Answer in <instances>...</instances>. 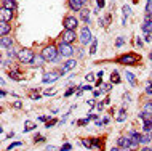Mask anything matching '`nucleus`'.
Listing matches in <instances>:
<instances>
[{
  "label": "nucleus",
  "instance_id": "obj_1",
  "mask_svg": "<svg viewBox=\"0 0 152 151\" xmlns=\"http://www.w3.org/2000/svg\"><path fill=\"white\" fill-rule=\"evenodd\" d=\"M40 56H42V58L47 61V63H55V60L59 56L58 45H53V43L45 45L42 50H40Z\"/></svg>",
  "mask_w": 152,
  "mask_h": 151
},
{
  "label": "nucleus",
  "instance_id": "obj_2",
  "mask_svg": "<svg viewBox=\"0 0 152 151\" xmlns=\"http://www.w3.org/2000/svg\"><path fill=\"white\" fill-rule=\"evenodd\" d=\"M115 63L122 64V66H136V64L141 63V56L136 55V53H125V55L117 56Z\"/></svg>",
  "mask_w": 152,
  "mask_h": 151
},
{
  "label": "nucleus",
  "instance_id": "obj_3",
  "mask_svg": "<svg viewBox=\"0 0 152 151\" xmlns=\"http://www.w3.org/2000/svg\"><path fill=\"white\" fill-rule=\"evenodd\" d=\"M35 52L32 50V48H27L24 47L21 50H18V61L23 64H32L34 63V58H35Z\"/></svg>",
  "mask_w": 152,
  "mask_h": 151
},
{
  "label": "nucleus",
  "instance_id": "obj_4",
  "mask_svg": "<svg viewBox=\"0 0 152 151\" xmlns=\"http://www.w3.org/2000/svg\"><path fill=\"white\" fill-rule=\"evenodd\" d=\"M79 40H80V43H82L83 47L90 45V43L94 40V39H93V34H91V31H90L88 26H83V27H82L80 35H79Z\"/></svg>",
  "mask_w": 152,
  "mask_h": 151
},
{
  "label": "nucleus",
  "instance_id": "obj_5",
  "mask_svg": "<svg viewBox=\"0 0 152 151\" xmlns=\"http://www.w3.org/2000/svg\"><path fill=\"white\" fill-rule=\"evenodd\" d=\"M58 52L63 58H71L75 52V48L72 47V43H66V42H59L58 43Z\"/></svg>",
  "mask_w": 152,
  "mask_h": 151
},
{
  "label": "nucleus",
  "instance_id": "obj_6",
  "mask_svg": "<svg viewBox=\"0 0 152 151\" xmlns=\"http://www.w3.org/2000/svg\"><path fill=\"white\" fill-rule=\"evenodd\" d=\"M64 69H61V71H50V72H45L43 77H42V80H43V84H53L55 80H58L59 77H63L64 76Z\"/></svg>",
  "mask_w": 152,
  "mask_h": 151
},
{
  "label": "nucleus",
  "instance_id": "obj_7",
  "mask_svg": "<svg viewBox=\"0 0 152 151\" xmlns=\"http://www.w3.org/2000/svg\"><path fill=\"white\" fill-rule=\"evenodd\" d=\"M63 26H64V29L75 31L77 27H79V18H75L74 15H67V16H64V19H63Z\"/></svg>",
  "mask_w": 152,
  "mask_h": 151
},
{
  "label": "nucleus",
  "instance_id": "obj_8",
  "mask_svg": "<svg viewBox=\"0 0 152 151\" xmlns=\"http://www.w3.org/2000/svg\"><path fill=\"white\" fill-rule=\"evenodd\" d=\"M61 42H66V43H74L77 39H79V35L75 34V31H71V29H64L61 32Z\"/></svg>",
  "mask_w": 152,
  "mask_h": 151
},
{
  "label": "nucleus",
  "instance_id": "obj_9",
  "mask_svg": "<svg viewBox=\"0 0 152 151\" xmlns=\"http://www.w3.org/2000/svg\"><path fill=\"white\" fill-rule=\"evenodd\" d=\"M88 0H67V8L71 11H82V8H85V3Z\"/></svg>",
  "mask_w": 152,
  "mask_h": 151
},
{
  "label": "nucleus",
  "instance_id": "obj_10",
  "mask_svg": "<svg viewBox=\"0 0 152 151\" xmlns=\"http://www.w3.org/2000/svg\"><path fill=\"white\" fill-rule=\"evenodd\" d=\"M130 140H131V148H136V146L141 143V138H142V133L136 132V130H131V132L128 133Z\"/></svg>",
  "mask_w": 152,
  "mask_h": 151
},
{
  "label": "nucleus",
  "instance_id": "obj_11",
  "mask_svg": "<svg viewBox=\"0 0 152 151\" xmlns=\"http://www.w3.org/2000/svg\"><path fill=\"white\" fill-rule=\"evenodd\" d=\"M13 10H8V8H3L2 7V11H0V21L3 23H11V19H13Z\"/></svg>",
  "mask_w": 152,
  "mask_h": 151
},
{
  "label": "nucleus",
  "instance_id": "obj_12",
  "mask_svg": "<svg viewBox=\"0 0 152 151\" xmlns=\"http://www.w3.org/2000/svg\"><path fill=\"white\" fill-rule=\"evenodd\" d=\"M117 146H120L122 150H130L131 148V140L128 135H122L117 138Z\"/></svg>",
  "mask_w": 152,
  "mask_h": 151
},
{
  "label": "nucleus",
  "instance_id": "obj_13",
  "mask_svg": "<svg viewBox=\"0 0 152 151\" xmlns=\"http://www.w3.org/2000/svg\"><path fill=\"white\" fill-rule=\"evenodd\" d=\"M10 32H11V24L0 21V35H2V37H7V35H10Z\"/></svg>",
  "mask_w": 152,
  "mask_h": 151
},
{
  "label": "nucleus",
  "instance_id": "obj_14",
  "mask_svg": "<svg viewBox=\"0 0 152 151\" xmlns=\"http://www.w3.org/2000/svg\"><path fill=\"white\" fill-rule=\"evenodd\" d=\"M8 76H10V79H11V80H16V82L23 80V72L19 71V69H10Z\"/></svg>",
  "mask_w": 152,
  "mask_h": 151
},
{
  "label": "nucleus",
  "instance_id": "obj_15",
  "mask_svg": "<svg viewBox=\"0 0 152 151\" xmlns=\"http://www.w3.org/2000/svg\"><path fill=\"white\" fill-rule=\"evenodd\" d=\"M2 48L3 50H10V48H13V39L10 37V35H7V37H2Z\"/></svg>",
  "mask_w": 152,
  "mask_h": 151
},
{
  "label": "nucleus",
  "instance_id": "obj_16",
  "mask_svg": "<svg viewBox=\"0 0 152 151\" xmlns=\"http://www.w3.org/2000/svg\"><path fill=\"white\" fill-rule=\"evenodd\" d=\"M125 77H126V80L130 82L131 87H136L138 85V80H136V77H134L133 72H130V71H125Z\"/></svg>",
  "mask_w": 152,
  "mask_h": 151
},
{
  "label": "nucleus",
  "instance_id": "obj_17",
  "mask_svg": "<svg viewBox=\"0 0 152 151\" xmlns=\"http://www.w3.org/2000/svg\"><path fill=\"white\" fill-rule=\"evenodd\" d=\"M77 66V60H72V58H69L67 61H66V63L63 64V69L64 71H71V69H74Z\"/></svg>",
  "mask_w": 152,
  "mask_h": 151
},
{
  "label": "nucleus",
  "instance_id": "obj_18",
  "mask_svg": "<svg viewBox=\"0 0 152 151\" xmlns=\"http://www.w3.org/2000/svg\"><path fill=\"white\" fill-rule=\"evenodd\" d=\"M80 19L83 23H90V10L88 8H82V11H80Z\"/></svg>",
  "mask_w": 152,
  "mask_h": 151
},
{
  "label": "nucleus",
  "instance_id": "obj_19",
  "mask_svg": "<svg viewBox=\"0 0 152 151\" xmlns=\"http://www.w3.org/2000/svg\"><path fill=\"white\" fill-rule=\"evenodd\" d=\"M2 7L15 11L16 10V0H5V2H2Z\"/></svg>",
  "mask_w": 152,
  "mask_h": 151
},
{
  "label": "nucleus",
  "instance_id": "obj_20",
  "mask_svg": "<svg viewBox=\"0 0 152 151\" xmlns=\"http://www.w3.org/2000/svg\"><path fill=\"white\" fill-rule=\"evenodd\" d=\"M142 111L149 114V117H152V100L144 101V105H142Z\"/></svg>",
  "mask_w": 152,
  "mask_h": 151
},
{
  "label": "nucleus",
  "instance_id": "obj_21",
  "mask_svg": "<svg viewBox=\"0 0 152 151\" xmlns=\"http://www.w3.org/2000/svg\"><path fill=\"white\" fill-rule=\"evenodd\" d=\"M141 29L144 34H152V23L151 21H144L141 24Z\"/></svg>",
  "mask_w": 152,
  "mask_h": 151
},
{
  "label": "nucleus",
  "instance_id": "obj_22",
  "mask_svg": "<svg viewBox=\"0 0 152 151\" xmlns=\"http://www.w3.org/2000/svg\"><path fill=\"white\" fill-rule=\"evenodd\" d=\"M122 79H120V74H118V71H112V74H110V84H120Z\"/></svg>",
  "mask_w": 152,
  "mask_h": 151
},
{
  "label": "nucleus",
  "instance_id": "obj_23",
  "mask_svg": "<svg viewBox=\"0 0 152 151\" xmlns=\"http://www.w3.org/2000/svg\"><path fill=\"white\" fill-rule=\"evenodd\" d=\"M93 119V114H90L88 117H83V119H79L75 122V125H79V127H83V125H88V122Z\"/></svg>",
  "mask_w": 152,
  "mask_h": 151
},
{
  "label": "nucleus",
  "instance_id": "obj_24",
  "mask_svg": "<svg viewBox=\"0 0 152 151\" xmlns=\"http://www.w3.org/2000/svg\"><path fill=\"white\" fill-rule=\"evenodd\" d=\"M37 127V124L34 121H26L24 122V132H31V130H34Z\"/></svg>",
  "mask_w": 152,
  "mask_h": 151
},
{
  "label": "nucleus",
  "instance_id": "obj_25",
  "mask_svg": "<svg viewBox=\"0 0 152 151\" xmlns=\"http://www.w3.org/2000/svg\"><path fill=\"white\" fill-rule=\"evenodd\" d=\"M115 119H117V122H123V121H126V109H125V108H122L120 111L117 113V117H115Z\"/></svg>",
  "mask_w": 152,
  "mask_h": 151
},
{
  "label": "nucleus",
  "instance_id": "obj_26",
  "mask_svg": "<svg viewBox=\"0 0 152 151\" xmlns=\"http://www.w3.org/2000/svg\"><path fill=\"white\" fill-rule=\"evenodd\" d=\"M142 130L151 133V130H152V119H151V117H149V119H146V121H142Z\"/></svg>",
  "mask_w": 152,
  "mask_h": 151
},
{
  "label": "nucleus",
  "instance_id": "obj_27",
  "mask_svg": "<svg viewBox=\"0 0 152 151\" xmlns=\"http://www.w3.org/2000/svg\"><path fill=\"white\" fill-rule=\"evenodd\" d=\"M91 145L94 150H102V138H91Z\"/></svg>",
  "mask_w": 152,
  "mask_h": 151
},
{
  "label": "nucleus",
  "instance_id": "obj_28",
  "mask_svg": "<svg viewBox=\"0 0 152 151\" xmlns=\"http://www.w3.org/2000/svg\"><path fill=\"white\" fill-rule=\"evenodd\" d=\"M79 88H80V87H69L67 90L64 92V96H66V98H69L71 95H74V93H77V92H79Z\"/></svg>",
  "mask_w": 152,
  "mask_h": 151
},
{
  "label": "nucleus",
  "instance_id": "obj_29",
  "mask_svg": "<svg viewBox=\"0 0 152 151\" xmlns=\"http://www.w3.org/2000/svg\"><path fill=\"white\" fill-rule=\"evenodd\" d=\"M151 138H152V133H149V132H144V133H142V138H141V143L146 146V145L151 141Z\"/></svg>",
  "mask_w": 152,
  "mask_h": 151
},
{
  "label": "nucleus",
  "instance_id": "obj_30",
  "mask_svg": "<svg viewBox=\"0 0 152 151\" xmlns=\"http://www.w3.org/2000/svg\"><path fill=\"white\" fill-rule=\"evenodd\" d=\"M58 122H59V121L56 119V117H50V119H48L47 122H45V127H47V129H51L53 125H56Z\"/></svg>",
  "mask_w": 152,
  "mask_h": 151
},
{
  "label": "nucleus",
  "instance_id": "obj_31",
  "mask_svg": "<svg viewBox=\"0 0 152 151\" xmlns=\"http://www.w3.org/2000/svg\"><path fill=\"white\" fill-rule=\"evenodd\" d=\"M43 63H47V61H45L42 56H35V58H34V63H32V64H35L37 68H40V66H43Z\"/></svg>",
  "mask_w": 152,
  "mask_h": 151
},
{
  "label": "nucleus",
  "instance_id": "obj_32",
  "mask_svg": "<svg viewBox=\"0 0 152 151\" xmlns=\"http://www.w3.org/2000/svg\"><path fill=\"white\" fill-rule=\"evenodd\" d=\"M123 45H125V37H123V35H118L117 40H115V47L120 48V47H123Z\"/></svg>",
  "mask_w": 152,
  "mask_h": 151
},
{
  "label": "nucleus",
  "instance_id": "obj_33",
  "mask_svg": "<svg viewBox=\"0 0 152 151\" xmlns=\"http://www.w3.org/2000/svg\"><path fill=\"white\" fill-rule=\"evenodd\" d=\"M7 56H8V58H10V60H18V53H16L15 50H13V48H10V50H7Z\"/></svg>",
  "mask_w": 152,
  "mask_h": 151
},
{
  "label": "nucleus",
  "instance_id": "obj_34",
  "mask_svg": "<svg viewBox=\"0 0 152 151\" xmlns=\"http://www.w3.org/2000/svg\"><path fill=\"white\" fill-rule=\"evenodd\" d=\"M80 143L83 145L85 148H93V145H91V138H82Z\"/></svg>",
  "mask_w": 152,
  "mask_h": 151
},
{
  "label": "nucleus",
  "instance_id": "obj_35",
  "mask_svg": "<svg viewBox=\"0 0 152 151\" xmlns=\"http://www.w3.org/2000/svg\"><path fill=\"white\" fill-rule=\"evenodd\" d=\"M96 50H98V40L94 39L93 42H91V47H90V55H94V53H96Z\"/></svg>",
  "mask_w": 152,
  "mask_h": 151
},
{
  "label": "nucleus",
  "instance_id": "obj_36",
  "mask_svg": "<svg viewBox=\"0 0 152 151\" xmlns=\"http://www.w3.org/2000/svg\"><path fill=\"white\" fill-rule=\"evenodd\" d=\"M122 11H123V18H128V15L131 13V10H130L128 5H123L122 7Z\"/></svg>",
  "mask_w": 152,
  "mask_h": 151
},
{
  "label": "nucleus",
  "instance_id": "obj_37",
  "mask_svg": "<svg viewBox=\"0 0 152 151\" xmlns=\"http://www.w3.org/2000/svg\"><path fill=\"white\" fill-rule=\"evenodd\" d=\"M42 141H45V137L40 135V133H37V135L34 137V143H42Z\"/></svg>",
  "mask_w": 152,
  "mask_h": 151
},
{
  "label": "nucleus",
  "instance_id": "obj_38",
  "mask_svg": "<svg viewBox=\"0 0 152 151\" xmlns=\"http://www.w3.org/2000/svg\"><path fill=\"white\" fill-rule=\"evenodd\" d=\"M144 92H146V95H151L152 96V80H149V84L146 85V90Z\"/></svg>",
  "mask_w": 152,
  "mask_h": 151
},
{
  "label": "nucleus",
  "instance_id": "obj_39",
  "mask_svg": "<svg viewBox=\"0 0 152 151\" xmlns=\"http://www.w3.org/2000/svg\"><path fill=\"white\" fill-rule=\"evenodd\" d=\"M146 13H152V0H147L146 2Z\"/></svg>",
  "mask_w": 152,
  "mask_h": 151
},
{
  "label": "nucleus",
  "instance_id": "obj_40",
  "mask_svg": "<svg viewBox=\"0 0 152 151\" xmlns=\"http://www.w3.org/2000/svg\"><path fill=\"white\" fill-rule=\"evenodd\" d=\"M18 146H23V141H15V143H11L8 146V151H11L13 148H18Z\"/></svg>",
  "mask_w": 152,
  "mask_h": 151
},
{
  "label": "nucleus",
  "instance_id": "obj_41",
  "mask_svg": "<svg viewBox=\"0 0 152 151\" xmlns=\"http://www.w3.org/2000/svg\"><path fill=\"white\" fill-rule=\"evenodd\" d=\"M71 150H72V145H71V143H64V145L59 148V151H71Z\"/></svg>",
  "mask_w": 152,
  "mask_h": 151
},
{
  "label": "nucleus",
  "instance_id": "obj_42",
  "mask_svg": "<svg viewBox=\"0 0 152 151\" xmlns=\"http://www.w3.org/2000/svg\"><path fill=\"white\" fill-rule=\"evenodd\" d=\"M56 92H58V90H56V88H50V90H48V88H47V90H45L43 92V95H47V96H50V95H55V93Z\"/></svg>",
  "mask_w": 152,
  "mask_h": 151
},
{
  "label": "nucleus",
  "instance_id": "obj_43",
  "mask_svg": "<svg viewBox=\"0 0 152 151\" xmlns=\"http://www.w3.org/2000/svg\"><path fill=\"white\" fill-rule=\"evenodd\" d=\"M13 108H16V109H21V108H23V101H19V100L13 101Z\"/></svg>",
  "mask_w": 152,
  "mask_h": 151
},
{
  "label": "nucleus",
  "instance_id": "obj_44",
  "mask_svg": "<svg viewBox=\"0 0 152 151\" xmlns=\"http://www.w3.org/2000/svg\"><path fill=\"white\" fill-rule=\"evenodd\" d=\"M134 43H136L138 48H142V45H144V42L141 40V37H136V40H134Z\"/></svg>",
  "mask_w": 152,
  "mask_h": 151
},
{
  "label": "nucleus",
  "instance_id": "obj_45",
  "mask_svg": "<svg viewBox=\"0 0 152 151\" xmlns=\"http://www.w3.org/2000/svg\"><path fill=\"white\" fill-rule=\"evenodd\" d=\"M104 3H106V0H96V7L99 8V10H101V8H104Z\"/></svg>",
  "mask_w": 152,
  "mask_h": 151
},
{
  "label": "nucleus",
  "instance_id": "obj_46",
  "mask_svg": "<svg viewBox=\"0 0 152 151\" xmlns=\"http://www.w3.org/2000/svg\"><path fill=\"white\" fill-rule=\"evenodd\" d=\"M112 85H114V84H110V82H109V84H102V88H104V92H109L110 88H112Z\"/></svg>",
  "mask_w": 152,
  "mask_h": 151
},
{
  "label": "nucleus",
  "instance_id": "obj_47",
  "mask_svg": "<svg viewBox=\"0 0 152 151\" xmlns=\"http://www.w3.org/2000/svg\"><path fill=\"white\" fill-rule=\"evenodd\" d=\"M94 77H96V74H93V72H88V74H87V80H88V82H91V80H94Z\"/></svg>",
  "mask_w": 152,
  "mask_h": 151
},
{
  "label": "nucleus",
  "instance_id": "obj_48",
  "mask_svg": "<svg viewBox=\"0 0 152 151\" xmlns=\"http://www.w3.org/2000/svg\"><path fill=\"white\" fill-rule=\"evenodd\" d=\"M144 40H146L147 43L152 42V34H144Z\"/></svg>",
  "mask_w": 152,
  "mask_h": 151
},
{
  "label": "nucleus",
  "instance_id": "obj_49",
  "mask_svg": "<svg viewBox=\"0 0 152 151\" xmlns=\"http://www.w3.org/2000/svg\"><path fill=\"white\" fill-rule=\"evenodd\" d=\"M47 151H59V148H56V146H51V145H47Z\"/></svg>",
  "mask_w": 152,
  "mask_h": 151
},
{
  "label": "nucleus",
  "instance_id": "obj_50",
  "mask_svg": "<svg viewBox=\"0 0 152 151\" xmlns=\"http://www.w3.org/2000/svg\"><path fill=\"white\" fill-rule=\"evenodd\" d=\"M144 21H151L152 23V13H146L144 15Z\"/></svg>",
  "mask_w": 152,
  "mask_h": 151
},
{
  "label": "nucleus",
  "instance_id": "obj_51",
  "mask_svg": "<svg viewBox=\"0 0 152 151\" xmlns=\"http://www.w3.org/2000/svg\"><path fill=\"white\" fill-rule=\"evenodd\" d=\"M106 103H104V101H98V103H96V108L98 109H102V106H104Z\"/></svg>",
  "mask_w": 152,
  "mask_h": 151
},
{
  "label": "nucleus",
  "instance_id": "obj_52",
  "mask_svg": "<svg viewBox=\"0 0 152 151\" xmlns=\"http://www.w3.org/2000/svg\"><path fill=\"white\" fill-rule=\"evenodd\" d=\"M48 119H50V116H40L39 117V121H42V122H47Z\"/></svg>",
  "mask_w": 152,
  "mask_h": 151
},
{
  "label": "nucleus",
  "instance_id": "obj_53",
  "mask_svg": "<svg viewBox=\"0 0 152 151\" xmlns=\"http://www.w3.org/2000/svg\"><path fill=\"white\" fill-rule=\"evenodd\" d=\"M94 124H96V127H102V125H104V122L99 121V119H96V122H94Z\"/></svg>",
  "mask_w": 152,
  "mask_h": 151
},
{
  "label": "nucleus",
  "instance_id": "obj_54",
  "mask_svg": "<svg viewBox=\"0 0 152 151\" xmlns=\"http://www.w3.org/2000/svg\"><path fill=\"white\" fill-rule=\"evenodd\" d=\"M110 151H125V150H122L120 146H114V148H110Z\"/></svg>",
  "mask_w": 152,
  "mask_h": 151
},
{
  "label": "nucleus",
  "instance_id": "obj_55",
  "mask_svg": "<svg viewBox=\"0 0 152 151\" xmlns=\"http://www.w3.org/2000/svg\"><path fill=\"white\" fill-rule=\"evenodd\" d=\"M141 151H152V148H151V146H147V145H146V146H142V150H141Z\"/></svg>",
  "mask_w": 152,
  "mask_h": 151
},
{
  "label": "nucleus",
  "instance_id": "obj_56",
  "mask_svg": "<svg viewBox=\"0 0 152 151\" xmlns=\"http://www.w3.org/2000/svg\"><path fill=\"white\" fill-rule=\"evenodd\" d=\"M101 93H102L101 90H94V92H93V95H94V96H99V95H101Z\"/></svg>",
  "mask_w": 152,
  "mask_h": 151
},
{
  "label": "nucleus",
  "instance_id": "obj_57",
  "mask_svg": "<svg viewBox=\"0 0 152 151\" xmlns=\"http://www.w3.org/2000/svg\"><path fill=\"white\" fill-rule=\"evenodd\" d=\"M88 105H90V108H93V106H96V105H94V100H88Z\"/></svg>",
  "mask_w": 152,
  "mask_h": 151
},
{
  "label": "nucleus",
  "instance_id": "obj_58",
  "mask_svg": "<svg viewBox=\"0 0 152 151\" xmlns=\"http://www.w3.org/2000/svg\"><path fill=\"white\" fill-rule=\"evenodd\" d=\"M109 121H110V119H109V117H107V116H106V117H104V119H102V122H104V124H109Z\"/></svg>",
  "mask_w": 152,
  "mask_h": 151
},
{
  "label": "nucleus",
  "instance_id": "obj_59",
  "mask_svg": "<svg viewBox=\"0 0 152 151\" xmlns=\"http://www.w3.org/2000/svg\"><path fill=\"white\" fill-rule=\"evenodd\" d=\"M149 60H151V61H152V52H151V53H149Z\"/></svg>",
  "mask_w": 152,
  "mask_h": 151
},
{
  "label": "nucleus",
  "instance_id": "obj_60",
  "mask_svg": "<svg viewBox=\"0 0 152 151\" xmlns=\"http://www.w3.org/2000/svg\"><path fill=\"white\" fill-rule=\"evenodd\" d=\"M128 151H138L136 148H131V150H128Z\"/></svg>",
  "mask_w": 152,
  "mask_h": 151
},
{
  "label": "nucleus",
  "instance_id": "obj_61",
  "mask_svg": "<svg viewBox=\"0 0 152 151\" xmlns=\"http://www.w3.org/2000/svg\"><path fill=\"white\" fill-rule=\"evenodd\" d=\"M2 2H5V0H2Z\"/></svg>",
  "mask_w": 152,
  "mask_h": 151
},
{
  "label": "nucleus",
  "instance_id": "obj_62",
  "mask_svg": "<svg viewBox=\"0 0 152 151\" xmlns=\"http://www.w3.org/2000/svg\"><path fill=\"white\" fill-rule=\"evenodd\" d=\"M151 76H152V72H151Z\"/></svg>",
  "mask_w": 152,
  "mask_h": 151
}]
</instances>
